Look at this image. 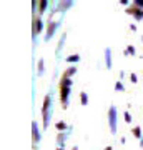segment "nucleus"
<instances>
[{
	"label": "nucleus",
	"instance_id": "obj_14",
	"mask_svg": "<svg viewBox=\"0 0 143 150\" xmlns=\"http://www.w3.org/2000/svg\"><path fill=\"white\" fill-rule=\"evenodd\" d=\"M75 74H77V69H75V67H70V69L67 70V72H65V75H63V77L70 79V77H72V75H75Z\"/></svg>",
	"mask_w": 143,
	"mask_h": 150
},
{
	"label": "nucleus",
	"instance_id": "obj_10",
	"mask_svg": "<svg viewBox=\"0 0 143 150\" xmlns=\"http://www.w3.org/2000/svg\"><path fill=\"white\" fill-rule=\"evenodd\" d=\"M133 135L140 139V144L143 145V139H142V127H133Z\"/></svg>",
	"mask_w": 143,
	"mask_h": 150
},
{
	"label": "nucleus",
	"instance_id": "obj_23",
	"mask_svg": "<svg viewBox=\"0 0 143 150\" xmlns=\"http://www.w3.org/2000/svg\"><path fill=\"white\" fill-rule=\"evenodd\" d=\"M72 150H78V147H73V149H72Z\"/></svg>",
	"mask_w": 143,
	"mask_h": 150
},
{
	"label": "nucleus",
	"instance_id": "obj_18",
	"mask_svg": "<svg viewBox=\"0 0 143 150\" xmlns=\"http://www.w3.org/2000/svg\"><path fill=\"white\" fill-rule=\"evenodd\" d=\"M43 74V60L40 59L38 60V75H42Z\"/></svg>",
	"mask_w": 143,
	"mask_h": 150
},
{
	"label": "nucleus",
	"instance_id": "obj_16",
	"mask_svg": "<svg viewBox=\"0 0 143 150\" xmlns=\"http://www.w3.org/2000/svg\"><path fill=\"white\" fill-rule=\"evenodd\" d=\"M125 55H135V47H132V45H128L127 50H125Z\"/></svg>",
	"mask_w": 143,
	"mask_h": 150
},
{
	"label": "nucleus",
	"instance_id": "obj_6",
	"mask_svg": "<svg viewBox=\"0 0 143 150\" xmlns=\"http://www.w3.org/2000/svg\"><path fill=\"white\" fill-rule=\"evenodd\" d=\"M105 64H106V69H111V48L110 47L105 48Z\"/></svg>",
	"mask_w": 143,
	"mask_h": 150
},
{
	"label": "nucleus",
	"instance_id": "obj_21",
	"mask_svg": "<svg viewBox=\"0 0 143 150\" xmlns=\"http://www.w3.org/2000/svg\"><path fill=\"white\" fill-rule=\"evenodd\" d=\"M135 5L137 8H143V0H135Z\"/></svg>",
	"mask_w": 143,
	"mask_h": 150
},
{
	"label": "nucleus",
	"instance_id": "obj_15",
	"mask_svg": "<svg viewBox=\"0 0 143 150\" xmlns=\"http://www.w3.org/2000/svg\"><path fill=\"white\" fill-rule=\"evenodd\" d=\"M80 60V55H70V57H67V62H68V64H72V62H78Z\"/></svg>",
	"mask_w": 143,
	"mask_h": 150
},
{
	"label": "nucleus",
	"instance_id": "obj_13",
	"mask_svg": "<svg viewBox=\"0 0 143 150\" xmlns=\"http://www.w3.org/2000/svg\"><path fill=\"white\" fill-rule=\"evenodd\" d=\"M80 103H82V105H87V103H88V95H87L85 92L80 93Z\"/></svg>",
	"mask_w": 143,
	"mask_h": 150
},
{
	"label": "nucleus",
	"instance_id": "obj_24",
	"mask_svg": "<svg viewBox=\"0 0 143 150\" xmlns=\"http://www.w3.org/2000/svg\"><path fill=\"white\" fill-rule=\"evenodd\" d=\"M57 150H63V149H60V147H58V149H57Z\"/></svg>",
	"mask_w": 143,
	"mask_h": 150
},
{
	"label": "nucleus",
	"instance_id": "obj_17",
	"mask_svg": "<svg viewBox=\"0 0 143 150\" xmlns=\"http://www.w3.org/2000/svg\"><path fill=\"white\" fill-rule=\"evenodd\" d=\"M57 129H58V130H68L65 122H57Z\"/></svg>",
	"mask_w": 143,
	"mask_h": 150
},
{
	"label": "nucleus",
	"instance_id": "obj_8",
	"mask_svg": "<svg viewBox=\"0 0 143 150\" xmlns=\"http://www.w3.org/2000/svg\"><path fill=\"white\" fill-rule=\"evenodd\" d=\"M72 5H73V2L67 0L65 4H57V10H67V8H70Z\"/></svg>",
	"mask_w": 143,
	"mask_h": 150
},
{
	"label": "nucleus",
	"instance_id": "obj_19",
	"mask_svg": "<svg viewBox=\"0 0 143 150\" xmlns=\"http://www.w3.org/2000/svg\"><path fill=\"white\" fill-rule=\"evenodd\" d=\"M115 90H118V92H123V90H125V87H123L122 82H118L117 85H115Z\"/></svg>",
	"mask_w": 143,
	"mask_h": 150
},
{
	"label": "nucleus",
	"instance_id": "obj_7",
	"mask_svg": "<svg viewBox=\"0 0 143 150\" xmlns=\"http://www.w3.org/2000/svg\"><path fill=\"white\" fill-rule=\"evenodd\" d=\"M48 8V2L47 0H40L38 2V17H42V13Z\"/></svg>",
	"mask_w": 143,
	"mask_h": 150
},
{
	"label": "nucleus",
	"instance_id": "obj_11",
	"mask_svg": "<svg viewBox=\"0 0 143 150\" xmlns=\"http://www.w3.org/2000/svg\"><path fill=\"white\" fill-rule=\"evenodd\" d=\"M132 13H133V17H135V20H142L143 18V10L142 8H135Z\"/></svg>",
	"mask_w": 143,
	"mask_h": 150
},
{
	"label": "nucleus",
	"instance_id": "obj_2",
	"mask_svg": "<svg viewBox=\"0 0 143 150\" xmlns=\"http://www.w3.org/2000/svg\"><path fill=\"white\" fill-rule=\"evenodd\" d=\"M108 125H110V132L115 135L117 134V108L113 105L108 108Z\"/></svg>",
	"mask_w": 143,
	"mask_h": 150
},
{
	"label": "nucleus",
	"instance_id": "obj_12",
	"mask_svg": "<svg viewBox=\"0 0 143 150\" xmlns=\"http://www.w3.org/2000/svg\"><path fill=\"white\" fill-rule=\"evenodd\" d=\"M62 87H72V79H67V77H63V79H62V82H60V88H62Z\"/></svg>",
	"mask_w": 143,
	"mask_h": 150
},
{
	"label": "nucleus",
	"instance_id": "obj_1",
	"mask_svg": "<svg viewBox=\"0 0 143 150\" xmlns=\"http://www.w3.org/2000/svg\"><path fill=\"white\" fill-rule=\"evenodd\" d=\"M42 115H43V127L47 129L48 125H50V117H52V95L45 97V100H43Z\"/></svg>",
	"mask_w": 143,
	"mask_h": 150
},
{
	"label": "nucleus",
	"instance_id": "obj_20",
	"mask_svg": "<svg viewBox=\"0 0 143 150\" xmlns=\"http://www.w3.org/2000/svg\"><path fill=\"white\" fill-rule=\"evenodd\" d=\"M125 122L127 123L132 122V115H130V112H125Z\"/></svg>",
	"mask_w": 143,
	"mask_h": 150
},
{
	"label": "nucleus",
	"instance_id": "obj_22",
	"mask_svg": "<svg viewBox=\"0 0 143 150\" xmlns=\"http://www.w3.org/2000/svg\"><path fill=\"white\" fill-rule=\"evenodd\" d=\"M130 80H132L133 83H137V82H138V77H137L135 74H132V75H130Z\"/></svg>",
	"mask_w": 143,
	"mask_h": 150
},
{
	"label": "nucleus",
	"instance_id": "obj_3",
	"mask_svg": "<svg viewBox=\"0 0 143 150\" xmlns=\"http://www.w3.org/2000/svg\"><path fill=\"white\" fill-rule=\"evenodd\" d=\"M60 23H62V20H58V22H52V23L48 25L47 33H45V42H47V40H50V38L53 37V33L57 32V28L60 27Z\"/></svg>",
	"mask_w": 143,
	"mask_h": 150
},
{
	"label": "nucleus",
	"instance_id": "obj_5",
	"mask_svg": "<svg viewBox=\"0 0 143 150\" xmlns=\"http://www.w3.org/2000/svg\"><path fill=\"white\" fill-rule=\"evenodd\" d=\"M32 132H33V140H35V144H38L40 139H42V135H40V129H38L37 122H32Z\"/></svg>",
	"mask_w": 143,
	"mask_h": 150
},
{
	"label": "nucleus",
	"instance_id": "obj_4",
	"mask_svg": "<svg viewBox=\"0 0 143 150\" xmlns=\"http://www.w3.org/2000/svg\"><path fill=\"white\" fill-rule=\"evenodd\" d=\"M68 97H70V88L68 87H62L60 88V98H62V105L63 107L68 105Z\"/></svg>",
	"mask_w": 143,
	"mask_h": 150
},
{
	"label": "nucleus",
	"instance_id": "obj_9",
	"mask_svg": "<svg viewBox=\"0 0 143 150\" xmlns=\"http://www.w3.org/2000/svg\"><path fill=\"white\" fill-rule=\"evenodd\" d=\"M65 38H67V33H63V35H62V38H60V42H58V45H57V57H60V50H62V48H63Z\"/></svg>",
	"mask_w": 143,
	"mask_h": 150
}]
</instances>
